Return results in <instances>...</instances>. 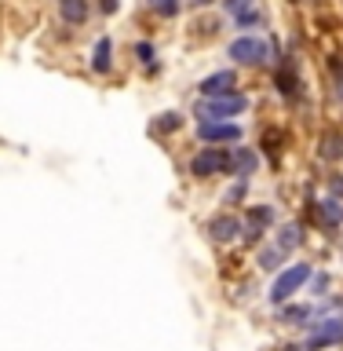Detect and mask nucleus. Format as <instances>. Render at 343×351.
Instances as JSON below:
<instances>
[{
    "instance_id": "obj_17",
    "label": "nucleus",
    "mask_w": 343,
    "mask_h": 351,
    "mask_svg": "<svg viewBox=\"0 0 343 351\" xmlns=\"http://www.w3.org/2000/svg\"><path fill=\"white\" fill-rule=\"evenodd\" d=\"M230 165H238V169H241V172H249V169H252V165H256V154H249V150H241V154H238V158H230Z\"/></svg>"
},
{
    "instance_id": "obj_12",
    "label": "nucleus",
    "mask_w": 343,
    "mask_h": 351,
    "mask_svg": "<svg viewBox=\"0 0 343 351\" xmlns=\"http://www.w3.org/2000/svg\"><path fill=\"white\" fill-rule=\"evenodd\" d=\"M95 70H99V73L110 70V40H106V37L95 44Z\"/></svg>"
},
{
    "instance_id": "obj_14",
    "label": "nucleus",
    "mask_w": 343,
    "mask_h": 351,
    "mask_svg": "<svg viewBox=\"0 0 343 351\" xmlns=\"http://www.w3.org/2000/svg\"><path fill=\"white\" fill-rule=\"evenodd\" d=\"M318 213H322L325 223H340V219H343V208L336 202H322V205H318Z\"/></svg>"
},
{
    "instance_id": "obj_1",
    "label": "nucleus",
    "mask_w": 343,
    "mask_h": 351,
    "mask_svg": "<svg viewBox=\"0 0 343 351\" xmlns=\"http://www.w3.org/2000/svg\"><path fill=\"white\" fill-rule=\"evenodd\" d=\"M249 106L245 95L230 92V95H219V99H205V103H197V117H201V125H212L219 117H234L241 110Z\"/></svg>"
},
{
    "instance_id": "obj_8",
    "label": "nucleus",
    "mask_w": 343,
    "mask_h": 351,
    "mask_svg": "<svg viewBox=\"0 0 343 351\" xmlns=\"http://www.w3.org/2000/svg\"><path fill=\"white\" fill-rule=\"evenodd\" d=\"M223 4H227V11L241 22V26H249V22H256V19H259V15H256L259 0H223Z\"/></svg>"
},
{
    "instance_id": "obj_10",
    "label": "nucleus",
    "mask_w": 343,
    "mask_h": 351,
    "mask_svg": "<svg viewBox=\"0 0 343 351\" xmlns=\"http://www.w3.org/2000/svg\"><path fill=\"white\" fill-rule=\"evenodd\" d=\"M59 11L66 22H84L88 19V0H59Z\"/></svg>"
},
{
    "instance_id": "obj_2",
    "label": "nucleus",
    "mask_w": 343,
    "mask_h": 351,
    "mask_svg": "<svg viewBox=\"0 0 343 351\" xmlns=\"http://www.w3.org/2000/svg\"><path fill=\"white\" fill-rule=\"evenodd\" d=\"M307 278H311V267H307V263H292L285 274H278V282H274V289H270V300L274 304H285Z\"/></svg>"
},
{
    "instance_id": "obj_15",
    "label": "nucleus",
    "mask_w": 343,
    "mask_h": 351,
    "mask_svg": "<svg viewBox=\"0 0 343 351\" xmlns=\"http://www.w3.org/2000/svg\"><path fill=\"white\" fill-rule=\"evenodd\" d=\"M300 241V227L296 223H289V227H281V249H289V245H296Z\"/></svg>"
},
{
    "instance_id": "obj_7",
    "label": "nucleus",
    "mask_w": 343,
    "mask_h": 351,
    "mask_svg": "<svg viewBox=\"0 0 343 351\" xmlns=\"http://www.w3.org/2000/svg\"><path fill=\"white\" fill-rule=\"evenodd\" d=\"M197 132H201V139H208V143H230V139H241V128H238V125H219V121H212V125H201Z\"/></svg>"
},
{
    "instance_id": "obj_23",
    "label": "nucleus",
    "mask_w": 343,
    "mask_h": 351,
    "mask_svg": "<svg viewBox=\"0 0 343 351\" xmlns=\"http://www.w3.org/2000/svg\"><path fill=\"white\" fill-rule=\"evenodd\" d=\"M197 4H212V0H197Z\"/></svg>"
},
{
    "instance_id": "obj_5",
    "label": "nucleus",
    "mask_w": 343,
    "mask_h": 351,
    "mask_svg": "<svg viewBox=\"0 0 343 351\" xmlns=\"http://www.w3.org/2000/svg\"><path fill=\"white\" fill-rule=\"evenodd\" d=\"M230 59H238V62H263L267 59V44L256 40V37H241L230 44Z\"/></svg>"
},
{
    "instance_id": "obj_11",
    "label": "nucleus",
    "mask_w": 343,
    "mask_h": 351,
    "mask_svg": "<svg viewBox=\"0 0 343 351\" xmlns=\"http://www.w3.org/2000/svg\"><path fill=\"white\" fill-rule=\"evenodd\" d=\"M322 154L325 161H336V158H343V136H336V132H325L322 136Z\"/></svg>"
},
{
    "instance_id": "obj_3",
    "label": "nucleus",
    "mask_w": 343,
    "mask_h": 351,
    "mask_svg": "<svg viewBox=\"0 0 343 351\" xmlns=\"http://www.w3.org/2000/svg\"><path fill=\"white\" fill-rule=\"evenodd\" d=\"M343 340V318H325V322H318L311 329V337H307L303 351H322L329 344H340Z\"/></svg>"
},
{
    "instance_id": "obj_21",
    "label": "nucleus",
    "mask_w": 343,
    "mask_h": 351,
    "mask_svg": "<svg viewBox=\"0 0 343 351\" xmlns=\"http://www.w3.org/2000/svg\"><path fill=\"white\" fill-rule=\"evenodd\" d=\"M333 70H336V84H340V95H343V62H336Z\"/></svg>"
},
{
    "instance_id": "obj_13",
    "label": "nucleus",
    "mask_w": 343,
    "mask_h": 351,
    "mask_svg": "<svg viewBox=\"0 0 343 351\" xmlns=\"http://www.w3.org/2000/svg\"><path fill=\"white\" fill-rule=\"evenodd\" d=\"M267 219H270V208L267 205H263V208H252V216H249V238H256V230L263 227V223H267Z\"/></svg>"
},
{
    "instance_id": "obj_4",
    "label": "nucleus",
    "mask_w": 343,
    "mask_h": 351,
    "mask_svg": "<svg viewBox=\"0 0 343 351\" xmlns=\"http://www.w3.org/2000/svg\"><path fill=\"white\" fill-rule=\"evenodd\" d=\"M227 169H230V154L219 150V147H208V150H201L190 161V172L194 176H219V172H227Z\"/></svg>"
},
{
    "instance_id": "obj_9",
    "label": "nucleus",
    "mask_w": 343,
    "mask_h": 351,
    "mask_svg": "<svg viewBox=\"0 0 343 351\" xmlns=\"http://www.w3.org/2000/svg\"><path fill=\"white\" fill-rule=\"evenodd\" d=\"M241 234V223L234 216H219V219H212V238L216 241H230V238H238Z\"/></svg>"
},
{
    "instance_id": "obj_20",
    "label": "nucleus",
    "mask_w": 343,
    "mask_h": 351,
    "mask_svg": "<svg viewBox=\"0 0 343 351\" xmlns=\"http://www.w3.org/2000/svg\"><path fill=\"white\" fill-rule=\"evenodd\" d=\"M136 55H139V59H142V62H147V59H150V55H153V48H150V44H139V48H136Z\"/></svg>"
},
{
    "instance_id": "obj_6",
    "label": "nucleus",
    "mask_w": 343,
    "mask_h": 351,
    "mask_svg": "<svg viewBox=\"0 0 343 351\" xmlns=\"http://www.w3.org/2000/svg\"><path fill=\"white\" fill-rule=\"evenodd\" d=\"M238 84V73L234 70H219V73H212V77H205L201 84V95H208V99H219V95H230V88Z\"/></svg>"
},
{
    "instance_id": "obj_22",
    "label": "nucleus",
    "mask_w": 343,
    "mask_h": 351,
    "mask_svg": "<svg viewBox=\"0 0 343 351\" xmlns=\"http://www.w3.org/2000/svg\"><path fill=\"white\" fill-rule=\"evenodd\" d=\"M103 8H106V11H114V8H117V0H103Z\"/></svg>"
},
{
    "instance_id": "obj_16",
    "label": "nucleus",
    "mask_w": 343,
    "mask_h": 351,
    "mask_svg": "<svg viewBox=\"0 0 343 351\" xmlns=\"http://www.w3.org/2000/svg\"><path fill=\"white\" fill-rule=\"evenodd\" d=\"M150 4L157 15H175V11H179V0H150Z\"/></svg>"
},
{
    "instance_id": "obj_18",
    "label": "nucleus",
    "mask_w": 343,
    "mask_h": 351,
    "mask_svg": "<svg viewBox=\"0 0 343 351\" xmlns=\"http://www.w3.org/2000/svg\"><path fill=\"white\" fill-rule=\"evenodd\" d=\"M281 318H285V322H303V318H307V307H285Z\"/></svg>"
},
{
    "instance_id": "obj_19",
    "label": "nucleus",
    "mask_w": 343,
    "mask_h": 351,
    "mask_svg": "<svg viewBox=\"0 0 343 351\" xmlns=\"http://www.w3.org/2000/svg\"><path fill=\"white\" fill-rule=\"evenodd\" d=\"M179 125H183L179 114H164V121H157V132H164V128H179Z\"/></svg>"
}]
</instances>
